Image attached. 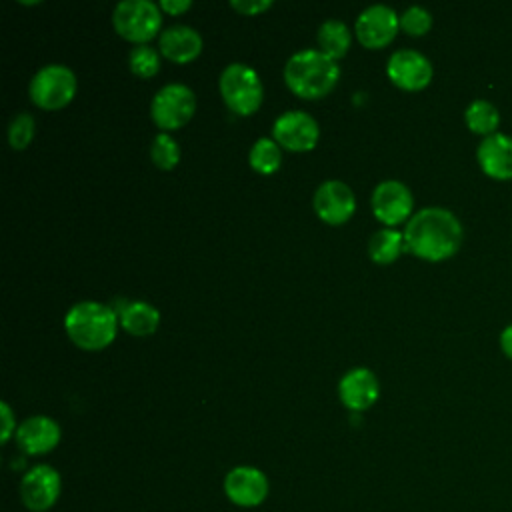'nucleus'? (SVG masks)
<instances>
[{
  "instance_id": "1",
  "label": "nucleus",
  "mask_w": 512,
  "mask_h": 512,
  "mask_svg": "<svg viewBox=\"0 0 512 512\" xmlns=\"http://www.w3.org/2000/svg\"><path fill=\"white\" fill-rule=\"evenodd\" d=\"M464 230L456 214L448 208L428 206L418 210L404 228L406 250L430 262L454 256L462 244Z\"/></svg>"
},
{
  "instance_id": "2",
  "label": "nucleus",
  "mask_w": 512,
  "mask_h": 512,
  "mask_svg": "<svg viewBox=\"0 0 512 512\" xmlns=\"http://www.w3.org/2000/svg\"><path fill=\"white\" fill-rule=\"evenodd\" d=\"M340 68L334 58L322 50H298L284 64L288 88L302 98L326 96L338 82Z\"/></svg>"
},
{
  "instance_id": "3",
  "label": "nucleus",
  "mask_w": 512,
  "mask_h": 512,
  "mask_svg": "<svg viewBox=\"0 0 512 512\" xmlns=\"http://www.w3.org/2000/svg\"><path fill=\"white\" fill-rule=\"evenodd\" d=\"M116 312L94 300L76 302L64 316V326L72 342L84 350H100L116 336Z\"/></svg>"
},
{
  "instance_id": "4",
  "label": "nucleus",
  "mask_w": 512,
  "mask_h": 512,
  "mask_svg": "<svg viewBox=\"0 0 512 512\" xmlns=\"http://www.w3.org/2000/svg\"><path fill=\"white\" fill-rule=\"evenodd\" d=\"M218 86L224 102L236 114L248 116L256 112V108L262 102L264 90H262L260 76L248 64H242V62L228 64L220 74Z\"/></svg>"
},
{
  "instance_id": "5",
  "label": "nucleus",
  "mask_w": 512,
  "mask_h": 512,
  "mask_svg": "<svg viewBox=\"0 0 512 512\" xmlns=\"http://www.w3.org/2000/svg\"><path fill=\"white\" fill-rule=\"evenodd\" d=\"M112 24L122 38L146 42L160 30V6L152 0H122L112 12Z\"/></svg>"
},
{
  "instance_id": "6",
  "label": "nucleus",
  "mask_w": 512,
  "mask_h": 512,
  "mask_svg": "<svg viewBox=\"0 0 512 512\" xmlns=\"http://www.w3.org/2000/svg\"><path fill=\"white\" fill-rule=\"evenodd\" d=\"M76 92V76L64 64H46L30 80V98L46 110L66 106Z\"/></svg>"
},
{
  "instance_id": "7",
  "label": "nucleus",
  "mask_w": 512,
  "mask_h": 512,
  "mask_svg": "<svg viewBox=\"0 0 512 512\" xmlns=\"http://www.w3.org/2000/svg\"><path fill=\"white\" fill-rule=\"evenodd\" d=\"M196 110V96L190 86L182 82L164 84L152 98L150 112L160 128L174 130L184 126Z\"/></svg>"
},
{
  "instance_id": "8",
  "label": "nucleus",
  "mask_w": 512,
  "mask_h": 512,
  "mask_svg": "<svg viewBox=\"0 0 512 512\" xmlns=\"http://www.w3.org/2000/svg\"><path fill=\"white\" fill-rule=\"evenodd\" d=\"M62 478L50 464L32 466L20 480V500L30 512H46L60 498Z\"/></svg>"
},
{
  "instance_id": "9",
  "label": "nucleus",
  "mask_w": 512,
  "mask_h": 512,
  "mask_svg": "<svg viewBox=\"0 0 512 512\" xmlns=\"http://www.w3.org/2000/svg\"><path fill=\"white\" fill-rule=\"evenodd\" d=\"M270 484L266 474L254 466H236L224 478L226 498L240 508L260 506L268 496Z\"/></svg>"
},
{
  "instance_id": "10",
  "label": "nucleus",
  "mask_w": 512,
  "mask_h": 512,
  "mask_svg": "<svg viewBox=\"0 0 512 512\" xmlns=\"http://www.w3.org/2000/svg\"><path fill=\"white\" fill-rule=\"evenodd\" d=\"M318 134H320L318 122L302 110L282 112L272 124L274 140L284 148L296 150V152L314 148L318 142Z\"/></svg>"
},
{
  "instance_id": "11",
  "label": "nucleus",
  "mask_w": 512,
  "mask_h": 512,
  "mask_svg": "<svg viewBox=\"0 0 512 512\" xmlns=\"http://www.w3.org/2000/svg\"><path fill=\"white\" fill-rule=\"evenodd\" d=\"M400 28V16L386 4H372L356 18V36L366 48L386 46Z\"/></svg>"
},
{
  "instance_id": "12",
  "label": "nucleus",
  "mask_w": 512,
  "mask_h": 512,
  "mask_svg": "<svg viewBox=\"0 0 512 512\" xmlns=\"http://www.w3.org/2000/svg\"><path fill=\"white\" fill-rule=\"evenodd\" d=\"M386 72L404 90H420L432 80V62L418 50L402 48L390 54Z\"/></svg>"
},
{
  "instance_id": "13",
  "label": "nucleus",
  "mask_w": 512,
  "mask_h": 512,
  "mask_svg": "<svg viewBox=\"0 0 512 512\" xmlns=\"http://www.w3.org/2000/svg\"><path fill=\"white\" fill-rule=\"evenodd\" d=\"M412 192L400 180H384L372 192V210L388 226L404 222L412 212Z\"/></svg>"
},
{
  "instance_id": "14",
  "label": "nucleus",
  "mask_w": 512,
  "mask_h": 512,
  "mask_svg": "<svg viewBox=\"0 0 512 512\" xmlns=\"http://www.w3.org/2000/svg\"><path fill=\"white\" fill-rule=\"evenodd\" d=\"M356 208L352 188L340 180H326L314 192V210L328 224L346 222Z\"/></svg>"
},
{
  "instance_id": "15",
  "label": "nucleus",
  "mask_w": 512,
  "mask_h": 512,
  "mask_svg": "<svg viewBox=\"0 0 512 512\" xmlns=\"http://www.w3.org/2000/svg\"><path fill=\"white\" fill-rule=\"evenodd\" d=\"M476 160L488 178L512 180V136L496 132L482 138L476 148Z\"/></svg>"
},
{
  "instance_id": "16",
  "label": "nucleus",
  "mask_w": 512,
  "mask_h": 512,
  "mask_svg": "<svg viewBox=\"0 0 512 512\" xmlns=\"http://www.w3.org/2000/svg\"><path fill=\"white\" fill-rule=\"evenodd\" d=\"M16 442L24 454L40 456L56 448L60 442V426L48 416H30L16 428Z\"/></svg>"
},
{
  "instance_id": "17",
  "label": "nucleus",
  "mask_w": 512,
  "mask_h": 512,
  "mask_svg": "<svg viewBox=\"0 0 512 512\" xmlns=\"http://www.w3.org/2000/svg\"><path fill=\"white\" fill-rule=\"evenodd\" d=\"M338 394L346 408L350 410H366L378 398V380L368 368H352L338 382Z\"/></svg>"
},
{
  "instance_id": "18",
  "label": "nucleus",
  "mask_w": 512,
  "mask_h": 512,
  "mask_svg": "<svg viewBox=\"0 0 512 512\" xmlns=\"http://www.w3.org/2000/svg\"><path fill=\"white\" fill-rule=\"evenodd\" d=\"M202 50L200 34L186 24H174L160 32V52L174 62H190Z\"/></svg>"
},
{
  "instance_id": "19",
  "label": "nucleus",
  "mask_w": 512,
  "mask_h": 512,
  "mask_svg": "<svg viewBox=\"0 0 512 512\" xmlns=\"http://www.w3.org/2000/svg\"><path fill=\"white\" fill-rule=\"evenodd\" d=\"M160 312L142 300H134L120 312V324L132 336H148L158 328Z\"/></svg>"
},
{
  "instance_id": "20",
  "label": "nucleus",
  "mask_w": 512,
  "mask_h": 512,
  "mask_svg": "<svg viewBox=\"0 0 512 512\" xmlns=\"http://www.w3.org/2000/svg\"><path fill=\"white\" fill-rule=\"evenodd\" d=\"M402 250H406L404 232H398L394 228H380L368 240V254L378 264L394 262Z\"/></svg>"
},
{
  "instance_id": "21",
  "label": "nucleus",
  "mask_w": 512,
  "mask_h": 512,
  "mask_svg": "<svg viewBox=\"0 0 512 512\" xmlns=\"http://www.w3.org/2000/svg\"><path fill=\"white\" fill-rule=\"evenodd\" d=\"M464 120H466V126L470 128V132L486 138L490 134H496V130L500 126V112L492 102L478 98L466 106Z\"/></svg>"
},
{
  "instance_id": "22",
  "label": "nucleus",
  "mask_w": 512,
  "mask_h": 512,
  "mask_svg": "<svg viewBox=\"0 0 512 512\" xmlns=\"http://www.w3.org/2000/svg\"><path fill=\"white\" fill-rule=\"evenodd\" d=\"M316 38H318L320 50L334 60L344 56L350 48V28L342 20H336V18L324 20L318 28Z\"/></svg>"
},
{
  "instance_id": "23",
  "label": "nucleus",
  "mask_w": 512,
  "mask_h": 512,
  "mask_svg": "<svg viewBox=\"0 0 512 512\" xmlns=\"http://www.w3.org/2000/svg\"><path fill=\"white\" fill-rule=\"evenodd\" d=\"M280 160V146L276 140L268 136L258 138L250 148V166L262 174H272L274 170H278Z\"/></svg>"
},
{
  "instance_id": "24",
  "label": "nucleus",
  "mask_w": 512,
  "mask_h": 512,
  "mask_svg": "<svg viewBox=\"0 0 512 512\" xmlns=\"http://www.w3.org/2000/svg\"><path fill=\"white\" fill-rule=\"evenodd\" d=\"M150 156H152V162L162 168V170H170L178 164L180 160V148L176 144V140L166 134V132H158L152 140V146H150Z\"/></svg>"
},
{
  "instance_id": "25",
  "label": "nucleus",
  "mask_w": 512,
  "mask_h": 512,
  "mask_svg": "<svg viewBox=\"0 0 512 512\" xmlns=\"http://www.w3.org/2000/svg\"><path fill=\"white\" fill-rule=\"evenodd\" d=\"M128 64H130V70L136 74V76H142V78H150L158 72L160 68V56L156 52V48L148 46V44H138L130 50L128 54Z\"/></svg>"
},
{
  "instance_id": "26",
  "label": "nucleus",
  "mask_w": 512,
  "mask_h": 512,
  "mask_svg": "<svg viewBox=\"0 0 512 512\" xmlns=\"http://www.w3.org/2000/svg\"><path fill=\"white\" fill-rule=\"evenodd\" d=\"M32 136H34V118H32V114L18 112L10 120V126H8L10 146L16 148V150H22V148H26L30 144Z\"/></svg>"
},
{
  "instance_id": "27",
  "label": "nucleus",
  "mask_w": 512,
  "mask_h": 512,
  "mask_svg": "<svg viewBox=\"0 0 512 512\" xmlns=\"http://www.w3.org/2000/svg\"><path fill=\"white\" fill-rule=\"evenodd\" d=\"M432 26V14L422 6H410L400 16V28L410 36H422Z\"/></svg>"
},
{
  "instance_id": "28",
  "label": "nucleus",
  "mask_w": 512,
  "mask_h": 512,
  "mask_svg": "<svg viewBox=\"0 0 512 512\" xmlns=\"http://www.w3.org/2000/svg\"><path fill=\"white\" fill-rule=\"evenodd\" d=\"M232 8H236L240 14H258L272 6V0H232Z\"/></svg>"
},
{
  "instance_id": "29",
  "label": "nucleus",
  "mask_w": 512,
  "mask_h": 512,
  "mask_svg": "<svg viewBox=\"0 0 512 512\" xmlns=\"http://www.w3.org/2000/svg\"><path fill=\"white\" fill-rule=\"evenodd\" d=\"M0 410H2V422H4V426H2V442H8L12 432H16V422H14V414H12L10 406H8V402H2Z\"/></svg>"
},
{
  "instance_id": "30",
  "label": "nucleus",
  "mask_w": 512,
  "mask_h": 512,
  "mask_svg": "<svg viewBox=\"0 0 512 512\" xmlns=\"http://www.w3.org/2000/svg\"><path fill=\"white\" fill-rule=\"evenodd\" d=\"M190 0H160V8L170 14H180L190 8Z\"/></svg>"
},
{
  "instance_id": "31",
  "label": "nucleus",
  "mask_w": 512,
  "mask_h": 512,
  "mask_svg": "<svg viewBox=\"0 0 512 512\" xmlns=\"http://www.w3.org/2000/svg\"><path fill=\"white\" fill-rule=\"evenodd\" d=\"M500 348L504 352V356H508L512 360V324H508L502 332H500Z\"/></svg>"
}]
</instances>
